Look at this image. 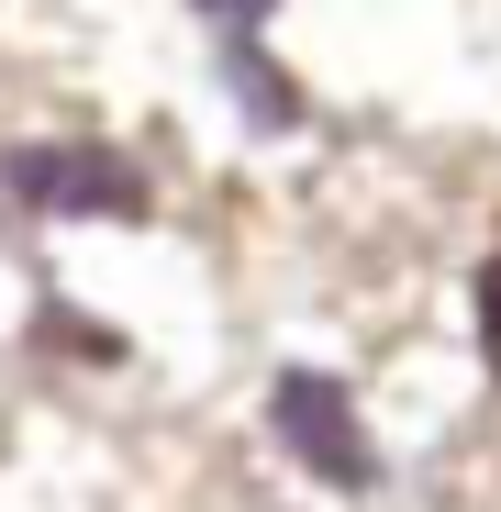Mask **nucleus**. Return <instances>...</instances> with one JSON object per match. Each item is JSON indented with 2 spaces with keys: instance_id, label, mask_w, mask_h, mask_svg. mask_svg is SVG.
<instances>
[{
  "instance_id": "3",
  "label": "nucleus",
  "mask_w": 501,
  "mask_h": 512,
  "mask_svg": "<svg viewBox=\"0 0 501 512\" xmlns=\"http://www.w3.org/2000/svg\"><path fill=\"white\" fill-rule=\"evenodd\" d=\"M279 12V0H201V23L223 34V67H234V90H245V112H257L268 134L279 123H301V90H279V78L257 67V23Z\"/></svg>"
},
{
  "instance_id": "2",
  "label": "nucleus",
  "mask_w": 501,
  "mask_h": 512,
  "mask_svg": "<svg viewBox=\"0 0 501 512\" xmlns=\"http://www.w3.org/2000/svg\"><path fill=\"white\" fill-rule=\"evenodd\" d=\"M268 423H279V446H290L323 490H368V479H379V457H368V435H357L346 379H323V368H279Z\"/></svg>"
},
{
  "instance_id": "4",
  "label": "nucleus",
  "mask_w": 501,
  "mask_h": 512,
  "mask_svg": "<svg viewBox=\"0 0 501 512\" xmlns=\"http://www.w3.org/2000/svg\"><path fill=\"white\" fill-rule=\"evenodd\" d=\"M479 357H490V379H501V256L479 268Z\"/></svg>"
},
{
  "instance_id": "1",
  "label": "nucleus",
  "mask_w": 501,
  "mask_h": 512,
  "mask_svg": "<svg viewBox=\"0 0 501 512\" xmlns=\"http://www.w3.org/2000/svg\"><path fill=\"white\" fill-rule=\"evenodd\" d=\"M0 190L56 223H145V167L112 145H23L0 156Z\"/></svg>"
}]
</instances>
